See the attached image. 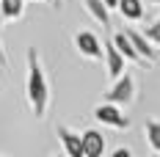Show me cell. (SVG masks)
<instances>
[{
  "label": "cell",
  "instance_id": "cell-1",
  "mask_svg": "<svg viewBox=\"0 0 160 157\" xmlns=\"http://www.w3.org/2000/svg\"><path fill=\"white\" fill-rule=\"evenodd\" d=\"M28 80H25V96H28V105L31 113L36 119H44V113L50 108V83L44 75V66L39 58V50L28 47Z\"/></svg>",
  "mask_w": 160,
  "mask_h": 157
},
{
  "label": "cell",
  "instance_id": "cell-2",
  "mask_svg": "<svg viewBox=\"0 0 160 157\" xmlns=\"http://www.w3.org/2000/svg\"><path fill=\"white\" fill-rule=\"evenodd\" d=\"M135 91H138V83L132 75H122L119 80H113V86L102 94L105 102H111V105H132L135 102Z\"/></svg>",
  "mask_w": 160,
  "mask_h": 157
},
{
  "label": "cell",
  "instance_id": "cell-3",
  "mask_svg": "<svg viewBox=\"0 0 160 157\" xmlns=\"http://www.w3.org/2000/svg\"><path fill=\"white\" fill-rule=\"evenodd\" d=\"M75 47L83 58L88 61H105V44L97 39L91 31H78L75 33Z\"/></svg>",
  "mask_w": 160,
  "mask_h": 157
},
{
  "label": "cell",
  "instance_id": "cell-4",
  "mask_svg": "<svg viewBox=\"0 0 160 157\" xmlns=\"http://www.w3.org/2000/svg\"><path fill=\"white\" fill-rule=\"evenodd\" d=\"M94 119L99 121V124L105 127H113V130H130V119L122 113V108L119 105H111V102H102V105H97L94 108Z\"/></svg>",
  "mask_w": 160,
  "mask_h": 157
},
{
  "label": "cell",
  "instance_id": "cell-5",
  "mask_svg": "<svg viewBox=\"0 0 160 157\" xmlns=\"http://www.w3.org/2000/svg\"><path fill=\"white\" fill-rule=\"evenodd\" d=\"M124 66H127V58L116 50L113 42H105V75H108V80H119L122 75H127Z\"/></svg>",
  "mask_w": 160,
  "mask_h": 157
},
{
  "label": "cell",
  "instance_id": "cell-6",
  "mask_svg": "<svg viewBox=\"0 0 160 157\" xmlns=\"http://www.w3.org/2000/svg\"><path fill=\"white\" fill-rule=\"evenodd\" d=\"M55 135H58V141L64 146L66 157H86V152H83V135L80 132H75V130H69V127L61 124L55 130Z\"/></svg>",
  "mask_w": 160,
  "mask_h": 157
},
{
  "label": "cell",
  "instance_id": "cell-7",
  "mask_svg": "<svg viewBox=\"0 0 160 157\" xmlns=\"http://www.w3.org/2000/svg\"><path fill=\"white\" fill-rule=\"evenodd\" d=\"M113 44H116V50L127 58L130 63H138V66H149V61H144L141 55H138V50L132 47V42H130V36L127 31H119V33H113V39H111Z\"/></svg>",
  "mask_w": 160,
  "mask_h": 157
},
{
  "label": "cell",
  "instance_id": "cell-8",
  "mask_svg": "<svg viewBox=\"0 0 160 157\" xmlns=\"http://www.w3.org/2000/svg\"><path fill=\"white\" fill-rule=\"evenodd\" d=\"M80 135H83V152H86V157H102L105 155V135L99 130H86Z\"/></svg>",
  "mask_w": 160,
  "mask_h": 157
},
{
  "label": "cell",
  "instance_id": "cell-9",
  "mask_svg": "<svg viewBox=\"0 0 160 157\" xmlns=\"http://www.w3.org/2000/svg\"><path fill=\"white\" fill-rule=\"evenodd\" d=\"M127 36H130L132 47L138 50V55H141L144 61L152 63L155 58H158V50H155V44H152V42H149V39L144 36V31H132V28H127Z\"/></svg>",
  "mask_w": 160,
  "mask_h": 157
},
{
  "label": "cell",
  "instance_id": "cell-10",
  "mask_svg": "<svg viewBox=\"0 0 160 157\" xmlns=\"http://www.w3.org/2000/svg\"><path fill=\"white\" fill-rule=\"evenodd\" d=\"M119 14L124 17L127 22H141L146 17L144 0H122V3H119Z\"/></svg>",
  "mask_w": 160,
  "mask_h": 157
},
{
  "label": "cell",
  "instance_id": "cell-11",
  "mask_svg": "<svg viewBox=\"0 0 160 157\" xmlns=\"http://www.w3.org/2000/svg\"><path fill=\"white\" fill-rule=\"evenodd\" d=\"M83 6H86V11L94 17L102 28L111 25V8L105 6V0H83Z\"/></svg>",
  "mask_w": 160,
  "mask_h": 157
},
{
  "label": "cell",
  "instance_id": "cell-12",
  "mask_svg": "<svg viewBox=\"0 0 160 157\" xmlns=\"http://www.w3.org/2000/svg\"><path fill=\"white\" fill-rule=\"evenodd\" d=\"M0 6H3L6 22H17L25 17V0H0Z\"/></svg>",
  "mask_w": 160,
  "mask_h": 157
},
{
  "label": "cell",
  "instance_id": "cell-13",
  "mask_svg": "<svg viewBox=\"0 0 160 157\" xmlns=\"http://www.w3.org/2000/svg\"><path fill=\"white\" fill-rule=\"evenodd\" d=\"M144 135H146V143L152 146V152H160V121L158 119H146Z\"/></svg>",
  "mask_w": 160,
  "mask_h": 157
},
{
  "label": "cell",
  "instance_id": "cell-14",
  "mask_svg": "<svg viewBox=\"0 0 160 157\" xmlns=\"http://www.w3.org/2000/svg\"><path fill=\"white\" fill-rule=\"evenodd\" d=\"M144 36L152 42V44H155V47H160V17L152 22V25H149V28H146V31H144Z\"/></svg>",
  "mask_w": 160,
  "mask_h": 157
},
{
  "label": "cell",
  "instance_id": "cell-15",
  "mask_svg": "<svg viewBox=\"0 0 160 157\" xmlns=\"http://www.w3.org/2000/svg\"><path fill=\"white\" fill-rule=\"evenodd\" d=\"M111 157H132V152H130L127 146H119V149H113Z\"/></svg>",
  "mask_w": 160,
  "mask_h": 157
},
{
  "label": "cell",
  "instance_id": "cell-16",
  "mask_svg": "<svg viewBox=\"0 0 160 157\" xmlns=\"http://www.w3.org/2000/svg\"><path fill=\"white\" fill-rule=\"evenodd\" d=\"M119 3H122V0H105V6H108V8H119Z\"/></svg>",
  "mask_w": 160,
  "mask_h": 157
},
{
  "label": "cell",
  "instance_id": "cell-17",
  "mask_svg": "<svg viewBox=\"0 0 160 157\" xmlns=\"http://www.w3.org/2000/svg\"><path fill=\"white\" fill-rule=\"evenodd\" d=\"M0 63H6V50H3V42H0Z\"/></svg>",
  "mask_w": 160,
  "mask_h": 157
},
{
  "label": "cell",
  "instance_id": "cell-18",
  "mask_svg": "<svg viewBox=\"0 0 160 157\" xmlns=\"http://www.w3.org/2000/svg\"><path fill=\"white\" fill-rule=\"evenodd\" d=\"M50 3H52V6H58V8L64 6V0H50Z\"/></svg>",
  "mask_w": 160,
  "mask_h": 157
},
{
  "label": "cell",
  "instance_id": "cell-19",
  "mask_svg": "<svg viewBox=\"0 0 160 157\" xmlns=\"http://www.w3.org/2000/svg\"><path fill=\"white\" fill-rule=\"evenodd\" d=\"M3 22H6V17H3V6H0V28H3Z\"/></svg>",
  "mask_w": 160,
  "mask_h": 157
},
{
  "label": "cell",
  "instance_id": "cell-20",
  "mask_svg": "<svg viewBox=\"0 0 160 157\" xmlns=\"http://www.w3.org/2000/svg\"><path fill=\"white\" fill-rule=\"evenodd\" d=\"M146 3H155V6H160V0H146Z\"/></svg>",
  "mask_w": 160,
  "mask_h": 157
},
{
  "label": "cell",
  "instance_id": "cell-21",
  "mask_svg": "<svg viewBox=\"0 0 160 157\" xmlns=\"http://www.w3.org/2000/svg\"><path fill=\"white\" fill-rule=\"evenodd\" d=\"M152 157H160V152H155V155H152Z\"/></svg>",
  "mask_w": 160,
  "mask_h": 157
},
{
  "label": "cell",
  "instance_id": "cell-22",
  "mask_svg": "<svg viewBox=\"0 0 160 157\" xmlns=\"http://www.w3.org/2000/svg\"><path fill=\"white\" fill-rule=\"evenodd\" d=\"M158 61H160V47H158Z\"/></svg>",
  "mask_w": 160,
  "mask_h": 157
},
{
  "label": "cell",
  "instance_id": "cell-23",
  "mask_svg": "<svg viewBox=\"0 0 160 157\" xmlns=\"http://www.w3.org/2000/svg\"><path fill=\"white\" fill-rule=\"evenodd\" d=\"M39 3H47V0H39Z\"/></svg>",
  "mask_w": 160,
  "mask_h": 157
},
{
  "label": "cell",
  "instance_id": "cell-24",
  "mask_svg": "<svg viewBox=\"0 0 160 157\" xmlns=\"http://www.w3.org/2000/svg\"><path fill=\"white\" fill-rule=\"evenodd\" d=\"M55 157H61V155H55Z\"/></svg>",
  "mask_w": 160,
  "mask_h": 157
}]
</instances>
